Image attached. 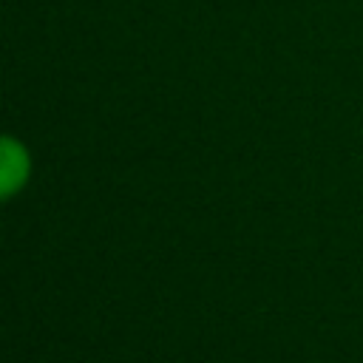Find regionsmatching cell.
I'll use <instances>...</instances> for the list:
<instances>
[{
	"mask_svg": "<svg viewBox=\"0 0 363 363\" xmlns=\"http://www.w3.org/2000/svg\"><path fill=\"white\" fill-rule=\"evenodd\" d=\"M31 173V159L28 150L11 139V136H0V199L14 196Z\"/></svg>",
	"mask_w": 363,
	"mask_h": 363,
	"instance_id": "obj_1",
	"label": "cell"
}]
</instances>
